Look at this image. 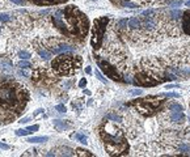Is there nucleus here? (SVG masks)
<instances>
[{"label": "nucleus", "instance_id": "obj_35", "mask_svg": "<svg viewBox=\"0 0 190 157\" xmlns=\"http://www.w3.org/2000/svg\"><path fill=\"white\" fill-rule=\"evenodd\" d=\"M11 1H13L14 4H17V5H24L25 4V0H11Z\"/></svg>", "mask_w": 190, "mask_h": 157}, {"label": "nucleus", "instance_id": "obj_43", "mask_svg": "<svg viewBox=\"0 0 190 157\" xmlns=\"http://www.w3.org/2000/svg\"><path fill=\"white\" fill-rule=\"evenodd\" d=\"M84 93H85V94H88V96L90 94V92H89V90H85V89H84Z\"/></svg>", "mask_w": 190, "mask_h": 157}, {"label": "nucleus", "instance_id": "obj_14", "mask_svg": "<svg viewBox=\"0 0 190 157\" xmlns=\"http://www.w3.org/2000/svg\"><path fill=\"white\" fill-rule=\"evenodd\" d=\"M169 118H170L172 122H174V123H182L186 117L182 111H173L172 110L169 113Z\"/></svg>", "mask_w": 190, "mask_h": 157}, {"label": "nucleus", "instance_id": "obj_4", "mask_svg": "<svg viewBox=\"0 0 190 157\" xmlns=\"http://www.w3.org/2000/svg\"><path fill=\"white\" fill-rule=\"evenodd\" d=\"M81 64H83L81 56L72 55V54L68 53L59 54L51 62L53 71L58 76H72V75L77 73L81 68Z\"/></svg>", "mask_w": 190, "mask_h": 157}, {"label": "nucleus", "instance_id": "obj_30", "mask_svg": "<svg viewBox=\"0 0 190 157\" xmlns=\"http://www.w3.org/2000/svg\"><path fill=\"white\" fill-rule=\"evenodd\" d=\"M29 134H32V132H30L28 128H26V130H16V135H17V136H25V135H29Z\"/></svg>", "mask_w": 190, "mask_h": 157}, {"label": "nucleus", "instance_id": "obj_34", "mask_svg": "<svg viewBox=\"0 0 190 157\" xmlns=\"http://www.w3.org/2000/svg\"><path fill=\"white\" fill-rule=\"evenodd\" d=\"M96 76H97V78H100L102 83H106V80H105L104 76H102V75L100 73V71H97V69H96Z\"/></svg>", "mask_w": 190, "mask_h": 157}, {"label": "nucleus", "instance_id": "obj_38", "mask_svg": "<svg viewBox=\"0 0 190 157\" xmlns=\"http://www.w3.org/2000/svg\"><path fill=\"white\" fill-rule=\"evenodd\" d=\"M0 149L7 151V149H9V145H7V144H0Z\"/></svg>", "mask_w": 190, "mask_h": 157}, {"label": "nucleus", "instance_id": "obj_6", "mask_svg": "<svg viewBox=\"0 0 190 157\" xmlns=\"http://www.w3.org/2000/svg\"><path fill=\"white\" fill-rule=\"evenodd\" d=\"M108 24H109V17H98L93 21L92 26V38H90V43L95 50H100L102 43H104L105 32H106Z\"/></svg>", "mask_w": 190, "mask_h": 157}, {"label": "nucleus", "instance_id": "obj_16", "mask_svg": "<svg viewBox=\"0 0 190 157\" xmlns=\"http://www.w3.org/2000/svg\"><path fill=\"white\" fill-rule=\"evenodd\" d=\"M118 3L125 8H138L139 7L138 3H134V1H131V0H118Z\"/></svg>", "mask_w": 190, "mask_h": 157}, {"label": "nucleus", "instance_id": "obj_7", "mask_svg": "<svg viewBox=\"0 0 190 157\" xmlns=\"http://www.w3.org/2000/svg\"><path fill=\"white\" fill-rule=\"evenodd\" d=\"M95 60L97 62V64H98V67L101 68V71L109 78H111L113 81H117V83H126L123 76L118 72L117 67L114 64H111L109 60L102 59L101 56H95Z\"/></svg>", "mask_w": 190, "mask_h": 157}, {"label": "nucleus", "instance_id": "obj_22", "mask_svg": "<svg viewBox=\"0 0 190 157\" xmlns=\"http://www.w3.org/2000/svg\"><path fill=\"white\" fill-rule=\"evenodd\" d=\"M183 12H181L180 9H176V11H169V19L172 20H178L180 17H181V14H182Z\"/></svg>", "mask_w": 190, "mask_h": 157}, {"label": "nucleus", "instance_id": "obj_12", "mask_svg": "<svg viewBox=\"0 0 190 157\" xmlns=\"http://www.w3.org/2000/svg\"><path fill=\"white\" fill-rule=\"evenodd\" d=\"M182 32L186 35H190V11H186L182 13Z\"/></svg>", "mask_w": 190, "mask_h": 157}, {"label": "nucleus", "instance_id": "obj_13", "mask_svg": "<svg viewBox=\"0 0 190 157\" xmlns=\"http://www.w3.org/2000/svg\"><path fill=\"white\" fill-rule=\"evenodd\" d=\"M29 1L34 5H58L68 1V0H29Z\"/></svg>", "mask_w": 190, "mask_h": 157}, {"label": "nucleus", "instance_id": "obj_41", "mask_svg": "<svg viewBox=\"0 0 190 157\" xmlns=\"http://www.w3.org/2000/svg\"><path fill=\"white\" fill-rule=\"evenodd\" d=\"M169 88H178V85H167V89Z\"/></svg>", "mask_w": 190, "mask_h": 157}, {"label": "nucleus", "instance_id": "obj_24", "mask_svg": "<svg viewBox=\"0 0 190 157\" xmlns=\"http://www.w3.org/2000/svg\"><path fill=\"white\" fill-rule=\"evenodd\" d=\"M105 120H113V122H121V120H122V118H121L119 115H117V114H114V113H110V114H108V115L105 117Z\"/></svg>", "mask_w": 190, "mask_h": 157}, {"label": "nucleus", "instance_id": "obj_2", "mask_svg": "<svg viewBox=\"0 0 190 157\" xmlns=\"http://www.w3.org/2000/svg\"><path fill=\"white\" fill-rule=\"evenodd\" d=\"M60 12H62L63 20L67 25L70 37L79 39L87 37L89 30V21L79 8H76L75 5H67L66 8L60 9Z\"/></svg>", "mask_w": 190, "mask_h": 157}, {"label": "nucleus", "instance_id": "obj_8", "mask_svg": "<svg viewBox=\"0 0 190 157\" xmlns=\"http://www.w3.org/2000/svg\"><path fill=\"white\" fill-rule=\"evenodd\" d=\"M161 81L159 78H155L153 76H151L146 69L143 71L137 72V75L134 76V80H132V84L138 86H143V88H151V86H156L157 84H160Z\"/></svg>", "mask_w": 190, "mask_h": 157}, {"label": "nucleus", "instance_id": "obj_25", "mask_svg": "<svg viewBox=\"0 0 190 157\" xmlns=\"http://www.w3.org/2000/svg\"><path fill=\"white\" fill-rule=\"evenodd\" d=\"M76 156H88V157H93L95 155H93V153H90L89 151H87V149H83V148H77V149H76Z\"/></svg>", "mask_w": 190, "mask_h": 157}, {"label": "nucleus", "instance_id": "obj_26", "mask_svg": "<svg viewBox=\"0 0 190 157\" xmlns=\"http://www.w3.org/2000/svg\"><path fill=\"white\" fill-rule=\"evenodd\" d=\"M19 67L22 69H29V68H32V63L28 62L26 59H21L19 62Z\"/></svg>", "mask_w": 190, "mask_h": 157}, {"label": "nucleus", "instance_id": "obj_33", "mask_svg": "<svg viewBox=\"0 0 190 157\" xmlns=\"http://www.w3.org/2000/svg\"><path fill=\"white\" fill-rule=\"evenodd\" d=\"M38 128H40V126H38V125L29 126V127H28V130H29L30 132H32V134H33V132H35V131H38Z\"/></svg>", "mask_w": 190, "mask_h": 157}, {"label": "nucleus", "instance_id": "obj_23", "mask_svg": "<svg viewBox=\"0 0 190 157\" xmlns=\"http://www.w3.org/2000/svg\"><path fill=\"white\" fill-rule=\"evenodd\" d=\"M127 25H129V20L127 19H122V20H119L118 22L116 24V26H117V29H127Z\"/></svg>", "mask_w": 190, "mask_h": 157}, {"label": "nucleus", "instance_id": "obj_44", "mask_svg": "<svg viewBox=\"0 0 190 157\" xmlns=\"http://www.w3.org/2000/svg\"><path fill=\"white\" fill-rule=\"evenodd\" d=\"M0 32H1V28H0Z\"/></svg>", "mask_w": 190, "mask_h": 157}, {"label": "nucleus", "instance_id": "obj_32", "mask_svg": "<svg viewBox=\"0 0 190 157\" xmlns=\"http://www.w3.org/2000/svg\"><path fill=\"white\" fill-rule=\"evenodd\" d=\"M55 109L59 111V113H66V110H67L64 105H56V107H55Z\"/></svg>", "mask_w": 190, "mask_h": 157}, {"label": "nucleus", "instance_id": "obj_10", "mask_svg": "<svg viewBox=\"0 0 190 157\" xmlns=\"http://www.w3.org/2000/svg\"><path fill=\"white\" fill-rule=\"evenodd\" d=\"M51 20H53V24H54V26H55V29H58L63 35H66V37H70V33H68L67 25H66L64 20H63L60 9H58L53 16H51Z\"/></svg>", "mask_w": 190, "mask_h": 157}, {"label": "nucleus", "instance_id": "obj_20", "mask_svg": "<svg viewBox=\"0 0 190 157\" xmlns=\"http://www.w3.org/2000/svg\"><path fill=\"white\" fill-rule=\"evenodd\" d=\"M178 151L181 153H183V155H190V145L186 143H180Z\"/></svg>", "mask_w": 190, "mask_h": 157}, {"label": "nucleus", "instance_id": "obj_3", "mask_svg": "<svg viewBox=\"0 0 190 157\" xmlns=\"http://www.w3.org/2000/svg\"><path fill=\"white\" fill-rule=\"evenodd\" d=\"M100 138L108 155L126 156L129 153V143L121 130H116V132H109L105 125H102L100 126Z\"/></svg>", "mask_w": 190, "mask_h": 157}, {"label": "nucleus", "instance_id": "obj_42", "mask_svg": "<svg viewBox=\"0 0 190 157\" xmlns=\"http://www.w3.org/2000/svg\"><path fill=\"white\" fill-rule=\"evenodd\" d=\"M185 5H186V7H189V8H190V0H186V1H185Z\"/></svg>", "mask_w": 190, "mask_h": 157}, {"label": "nucleus", "instance_id": "obj_40", "mask_svg": "<svg viewBox=\"0 0 190 157\" xmlns=\"http://www.w3.org/2000/svg\"><path fill=\"white\" fill-rule=\"evenodd\" d=\"M85 72H87V73H88V75L92 73V69H90L89 66H88V67H85Z\"/></svg>", "mask_w": 190, "mask_h": 157}, {"label": "nucleus", "instance_id": "obj_9", "mask_svg": "<svg viewBox=\"0 0 190 157\" xmlns=\"http://www.w3.org/2000/svg\"><path fill=\"white\" fill-rule=\"evenodd\" d=\"M32 80L34 81L35 84H41V85H45V86H49L56 81L55 78L43 68L34 69V72H33V75H32Z\"/></svg>", "mask_w": 190, "mask_h": 157}, {"label": "nucleus", "instance_id": "obj_17", "mask_svg": "<svg viewBox=\"0 0 190 157\" xmlns=\"http://www.w3.org/2000/svg\"><path fill=\"white\" fill-rule=\"evenodd\" d=\"M54 126H55V128L58 130V131H64V130L70 128V125H67V123L62 122V120H58V119L54 120Z\"/></svg>", "mask_w": 190, "mask_h": 157}, {"label": "nucleus", "instance_id": "obj_29", "mask_svg": "<svg viewBox=\"0 0 190 157\" xmlns=\"http://www.w3.org/2000/svg\"><path fill=\"white\" fill-rule=\"evenodd\" d=\"M159 97H167V98H178L180 94L178 93H161L159 94Z\"/></svg>", "mask_w": 190, "mask_h": 157}, {"label": "nucleus", "instance_id": "obj_28", "mask_svg": "<svg viewBox=\"0 0 190 157\" xmlns=\"http://www.w3.org/2000/svg\"><path fill=\"white\" fill-rule=\"evenodd\" d=\"M74 138L76 139V140H79L80 143H83V144H87V143H88V141H87V136H85V135H83V134H80V132L75 134Z\"/></svg>", "mask_w": 190, "mask_h": 157}, {"label": "nucleus", "instance_id": "obj_15", "mask_svg": "<svg viewBox=\"0 0 190 157\" xmlns=\"http://www.w3.org/2000/svg\"><path fill=\"white\" fill-rule=\"evenodd\" d=\"M129 28L132 30H139L142 28V20L138 19V17H134V19L129 20Z\"/></svg>", "mask_w": 190, "mask_h": 157}, {"label": "nucleus", "instance_id": "obj_1", "mask_svg": "<svg viewBox=\"0 0 190 157\" xmlns=\"http://www.w3.org/2000/svg\"><path fill=\"white\" fill-rule=\"evenodd\" d=\"M30 98L28 89L21 84L12 80H5L0 83V109L3 111L12 113L17 117L24 111Z\"/></svg>", "mask_w": 190, "mask_h": 157}, {"label": "nucleus", "instance_id": "obj_36", "mask_svg": "<svg viewBox=\"0 0 190 157\" xmlns=\"http://www.w3.org/2000/svg\"><path fill=\"white\" fill-rule=\"evenodd\" d=\"M85 85H87V80H85V78H81L80 83H79V86H80V88H84Z\"/></svg>", "mask_w": 190, "mask_h": 157}, {"label": "nucleus", "instance_id": "obj_37", "mask_svg": "<svg viewBox=\"0 0 190 157\" xmlns=\"http://www.w3.org/2000/svg\"><path fill=\"white\" fill-rule=\"evenodd\" d=\"M142 94V89H135V90H132V96H139Z\"/></svg>", "mask_w": 190, "mask_h": 157}, {"label": "nucleus", "instance_id": "obj_18", "mask_svg": "<svg viewBox=\"0 0 190 157\" xmlns=\"http://www.w3.org/2000/svg\"><path fill=\"white\" fill-rule=\"evenodd\" d=\"M37 53L40 54V56L43 60H49L51 58V53L50 51H47V50H45V49H42V47H37Z\"/></svg>", "mask_w": 190, "mask_h": 157}, {"label": "nucleus", "instance_id": "obj_21", "mask_svg": "<svg viewBox=\"0 0 190 157\" xmlns=\"http://www.w3.org/2000/svg\"><path fill=\"white\" fill-rule=\"evenodd\" d=\"M168 110H173V111H182L183 107L181 106L180 104H177V102H172V104H168L167 106Z\"/></svg>", "mask_w": 190, "mask_h": 157}, {"label": "nucleus", "instance_id": "obj_39", "mask_svg": "<svg viewBox=\"0 0 190 157\" xmlns=\"http://www.w3.org/2000/svg\"><path fill=\"white\" fill-rule=\"evenodd\" d=\"M42 111H43V109H38V110H37V111H35V113H34V114H33V117H37V115H38V114H41V113H42Z\"/></svg>", "mask_w": 190, "mask_h": 157}, {"label": "nucleus", "instance_id": "obj_27", "mask_svg": "<svg viewBox=\"0 0 190 157\" xmlns=\"http://www.w3.org/2000/svg\"><path fill=\"white\" fill-rule=\"evenodd\" d=\"M19 58L20 59H30L32 58V54L29 53V51H25V50H20L19 51Z\"/></svg>", "mask_w": 190, "mask_h": 157}, {"label": "nucleus", "instance_id": "obj_19", "mask_svg": "<svg viewBox=\"0 0 190 157\" xmlns=\"http://www.w3.org/2000/svg\"><path fill=\"white\" fill-rule=\"evenodd\" d=\"M49 140V138L47 136H33V138H29L28 143H45V141Z\"/></svg>", "mask_w": 190, "mask_h": 157}, {"label": "nucleus", "instance_id": "obj_31", "mask_svg": "<svg viewBox=\"0 0 190 157\" xmlns=\"http://www.w3.org/2000/svg\"><path fill=\"white\" fill-rule=\"evenodd\" d=\"M0 21H1V22H9L11 16H8L7 13H1L0 14Z\"/></svg>", "mask_w": 190, "mask_h": 157}, {"label": "nucleus", "instance_id": "obj_11", "mask_svg": "<svg viewBox=\"0 0 190 157\" xmlns=\"http://www.w3.org/2000/svg\"><path fill=\"white\" fill-rule=\"evenodd\" d=\"M55 152H59V153H56V156H75L76 155V152L70 147H58L51 151L50 153H47V156H54Z\"/></svg>", "mask_w": 190, "mask_h": 157}, {"label": "nucleus", "instance_id": "obj_5", "mask_svg": "<svg viewBox=\"0 0 190 157\" xmlns=\"http://www.w3.org/2000/svg\"><path fill=\"white\" fill-rule=\"evenodd\" d=\"M153 97L137 98L129 102V106H134L135 110L143 117H153L161 110L165 105V99H152Z\"/></svg>", "mask_w": 190, "mask_h": 157}]
</instances>
